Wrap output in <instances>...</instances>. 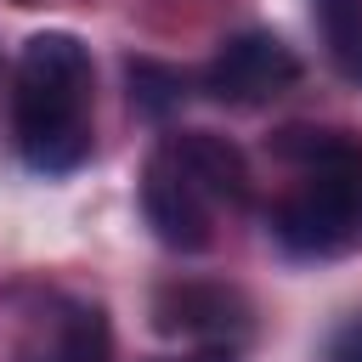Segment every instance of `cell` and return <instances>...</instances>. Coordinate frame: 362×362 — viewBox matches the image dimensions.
Segmentation results:
<instances>
[{
	"mask_svg": "<svg viewBox=\"0 0 362 362\" xmlns=\"http://www.w3.org/2000/svg\"><path fill=\"white\" fill-rule=\"evenodd\" d=\"M311 23L328 45V62L362 85V0H311Z\"/></svg>",
	"mask_w": 362,
	"mask_h": 362,
	"instance_id": "obj_8",
	"label": "cell"
},
{
	"mask_svg": "<svg viewBox=\"0 0 362 362\" xmlns=\"http://www.w3.org/2000/svg\"><path fill=\"white\" fill-rule=\"evenodd\" d=\"M322 362H362V311H356V317H345V322L328 334Z\"/></svg>",
	"mask_w": 362,
	"mask_h": 362,
	"instance_id": "obj_10",
	"label": "cell"
},
{
	"mask_svg": "<svg viewBox=\"0 0 362 362\" xmlns=\"http://www.w3.org/2000/svg\"><path fill=\"white\" fill-rule=\"evenodd\" d=\"M158 147L192 175V187L209 204H226V209H243L249 204L255 187H249V158H243L238 141H226L215 130H170Z\"/></svg>",
	"mask_w": 362,
	"mask_h": 362,
	"instance_id": "obj_7",
	"label": "cell"
},
{
	"mask_svg": "<svg viewBox=\"0 0 362 362\" xmlns=\"http://www.w3.org/2000/svg\"><path fill=\"white\" fill-rule=\"evenodd\" d=\"M17 362H113V322L102 300L85 294H62L51 300V311L40 317V328L28 334Z\"/></svg>",
	"mask_w": 362,
	"mask_h": 362,
	"instance_id": "obj_6",
	"label": "cell"
},
{
	"mask_svg": "<svg viewBox=\"0 0 362 362\" xmlns=\"http://www.w3.org/2000/svg\"><path fill=\"white\" fill-rule=\"evenodd\" d=\"M153 328L164 339H181V345H221V351H238L255 328V311L249 300L232 288V283H209V277H170L153 288Z\"/></svg>",
	"mask_w": 362,
	"mask_h": 362,
	"instance_id": "obj_4",
	"label": "cell"
},
{
	"mask_svg": "<svg viewBox=\"0 0 362 362\" xmlns=\"http://www.w3.org/2000/svg\"><path fill=\"white\" fill-rule=\"evenodd\" d=\"M90 45L68 28L28 34L11 68V136L28 170L74 175L90 158Z\"/></svg>",
	"mask_w": 362,
	"mask_h": 362,
	"instance_id": "obj_1",
	"label": "cell"
},
{
	"mask_svg": "<svg viewBox=\"0 0 362 362\" xmlns=\"http://www.w3.org/2000/svg\"><path fill=\"white\" fill-rule=\"evenodd\" d=\"M300 51L272 34V28H243L232 40H221V51L204 62V96L226 102V107H266L283 90L300 85Z\"/></svg>",
	"mask_w": 362,
	"mask_h": 362,
	"instance_id": "obj_3",
	"label": "cell"
},
{
	"mask_svg": "<svg viewBox=\"0 0 362 362\" xmlns=\"http://www.w3.org/2000/svg\"><path fill=\"white\" fill-rule=\"evenodd\" d=\"M124 85H130V107L141 119H170L187 96V74L158 62V57H130L124 62Z\"/></svg>",
	"mask_w": 362,
	"mask_h": 362,
	"instance_id": "obj_9",
	"label": "cell"
},
{
	"mask_svg": "<svg viewBox=\"0 0 362 362\" xmlns=\"http://www.w3.org/2000/svg\"><path fill=\"white\" fill-rule=\"evenodd\" d=\"M17 6H34V0H17Z\"/></svg>",
	"mask_w": 362,
	"mask_h": 362,
	"instance_id": "obj_12",
	"label": "cell"
},
{
	"mask_svg": "<svg viewBox=\"0 0 362 362\" xmlns=\"http://www.w3.org/2000/svg\"><path fill=\"white\" fill-rule=\"evenodd\" d=\"M272 147L300 170V187L272 209V238L294 260H339L362 249V136L288 124Z\"/></svg>",
	"mask_w": 362,
	"mask_h": 362,
	"instance_id": "obj_2",
	"label": "cell"
},
{
	"mask_svg": "<svg viewBox=\"0 0 362 362\" xmlns=\"http://www.w3.org/2000/svg\"><path fill=\"white\" fill-rule=\"evenodd\" d=\"M170 362H238V351H221V345H192L187 356H170Z\"/></svg>",
	"mask_w": 362,
	"mask_h": 362,
	"instance_id": "obj_11",
	"label": "cell"
},
{
	"mask_svg": "<svg viewBox=\"0 0 362 362\" xmlns=\"http://www.w3.org/2000/svg\"><path fill=\"white\" fill-rule=\"evenodd\" d=\"M136 198H141V221L153 226V238L175 255H204L215 243V204L192 187V175L164 153L153 147L147 164H141V181H136Z\"/></svg>",
	"mask_w": 362,
	"mask_h": 362,
	"instance_id": "obj_5",
	"label": "cell"
}]
</instances>
